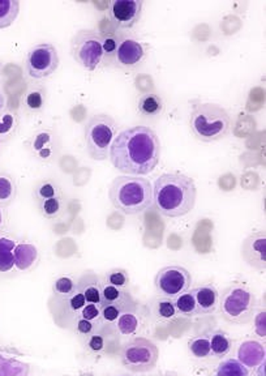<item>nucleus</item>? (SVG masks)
Masks as SVG:
<instances>
[{
  "label": "nucleus",
  "mask_w": 266,
  "mask_h": 376,
  "mask_svg": "<svg viewBox=\"0 0 266 376\" xmlns=\"http://www.w3.org/2000/svg\"><path fill=\"white\" fill-rule=\"evenodd\" d=\"M161 141L152 128L136 125L118 134L109 153L115 169L131 177L154 171L161 159Z\"/></svg>",
  "instance_id": "1"
},
{
  "label": "nucleus",
  "mask_w": 266,
  "mask_h": 376,
  "mask_svg": "<svg viewBox=\"0 0 266 376\" xmlns=\"http://www.w3.org/2000/svg\"><path fill=\"white\" fill-rule=\"evenodd\" d=\"M196 198L195 182L185 174L166 173L154 182L153 204L164 217L187 216L195 208Z\"/></svg>",
  "instance_id": "2"
},
{
  "label": "nucleus",
  "mask_w": 266,
  "mask_h": 376,
  "mask_svg": "<svg viewBox=\"0 0 266 376\" xmlns=\"http://www.w3.org/2000/svg\"><path fill=\"white\" fill-rule=\"evenodd\" d=\"M114 208L125 216L141 214L153 204V186L143 177L115 178L109 189Z\"/></svg>",
  "instance_id": "3"
},
{
  "label": "nucleus",
  "mask_w": 266,
  "mask_h": 376,
  "mask_svg": "<svg viewBox=\"0 0 266 376\" xmlns=\"http://www.w3.org/2000/svg\"><path fill=\"white\" fill-rule=\"evenodd\" d=\"M189 127L197 140L203 143H214L227 136L231 127V119L219 104H198L191 113Z\"/></svg>",
  "instance_id": "4"
},
{
  "label": "nucleus",
  "mask_w": 266,
  "mask_h": 376,
  "mask_svg": "<svg viewBox=\"0 0 266 376\" xmlns=\"http://www.w3.org/2000/svg\"><path fill=\"white\" fill-rule=\"evenodd\" d=\"M224 319L234 324L249 323L256 313L257 301L252 290L240 282L226 289L219 301Z\"/></svg>",
  "instance_id": "5"
},
{
  "label": "nucleus",
  "mask_w": 266,
  "mask_h": 376,
  "mask_svg": "<svg viewBox=\"0 0 266 376\" xmlns=\"http://www.w3.org/2000/svg\"><path fill=\"white\" fill-rule=\"evenodd\" d=\"M118 125L110 115L97 114L86 122L84 130L85 146L89 156L95 161L109 158L110 149L116 137Z\"/></svg>",
  "instance_id": "6"
},
{
  "label": "nucleus",
  "mask_w": 266,
  "mask_h": 376,
  "mask_svg": "<svg viewBox=\"0 0 266 376\" xmlns=\"http://www.w3.org/2000/svg\"><path fill=\"white\" fill-rule=\"evenodd\" d=\"M71 55L75 62L88 71H95L102 63V36L92 29L77 31L71 40Z\"/></svg>",
  "instance_id": "7"
},
{
  "label": "nucleus",
  "mask_w": 266,
  "mask_h": 376,
  "mask_svg": "<svg viewBox=\"0 0 266 376\" xmlns=\"http://www.w3.org/2000/svg\"><path fill=\"white\" fill-rule=\"evenodd\" d=\"M159 352L153 341L136 337L124 345L120 359L125 368L133 373H149L158 362Z\"/></svg>",
  "instance_id": "8"
},
{
  "label": "nucleus",
  "mask_w": 266,
  "mask_h": 376,
  "mask_svg": "<svg viewBox=\"0 0 266 376\" xmlns=\"http://www.w3.org/2000/svg\"><path fill=\"white\" fill-rule=\"evenodd\" d=\"M191 283L192 276L182 265L164 267L154 279V286L159 297L169 299H175L180 294L188 292Z\"/></svg>",
  "instance_id": "9"
},
{
  "label": "nucleus",
  "mask_w": 266,
  "mask_h": 376,
  "mask_svg": "<svg viewBox=\"0 0 266 376\" xmlns=\"http://www.w3.org/2000/svg\"><path fill=\"white\" fill-rule=\"evenodd\" d=\"M59 54L52 43L33 46L26 56V71L31 79L42 80L52 76L59 67Z\"/></svg>",
  "instance_id": "10"
},
{
  "label": "nucleus",
  "mask_w": 266,
  "mask_h": 376,
  "mask_svg": "<svg viewBox=\"0 0 266 376\" xmlns=\"http://www.w3.org/2000/svg\"><path fill=\"white\" fill-rule=\"evenodd\" d=\"M141 0H111L109 3V16L114 25L120 29H131L143 15Z\"/></svg>",
  "instance_id": "11"
},
{
  "label": "nucleus",
  "mask_w": 266,
  "mask_h": 376,
  "mask_svg": "<svg viewBox=\"0 0 266 376\" xmlns=\"http://www.w3.org/2000/svg\"><path fill=\"white\" fill-rule=\"evenodd\" d=\"M242 258L247 264L257 271L266 269V234L265 230L256 231L247 237L242 244Z\"/></svg>",
  "instance_id": "12"
},
{
  "label": "nucleus",
  "mask_w": 266,
  "mask_h": 376,
  "mask_svg": "<svg viewBox=\"0 0 266 376\" xmlns=\"http://www.w3.org/2000/svg\"><path fill=\"white\" fill-rule=\"evenodd\" d=\"M145 58V50L143 45L133 38H124L119 41L118 49L114 54V59L116 64L122 68H134Z\"/></svg>",
  "instance_id": "13"
},
{
  "label": "nucleus",
  "mask_w": 266,
  "mask_h": 376,
  "mask_svg": "<svg viewBox=\"0 0 266 376\" xmlns=\"http://www.w3.org/2000/svg\"><path fill=\"white\" fill-rule=\"evenodd\" d=\"M29 149L37 159L47 162L56 156L59 150V141L50 131H40L31 137Z\"/></svg>",
  "instance_id": "14"
},
{
  "label": "nucleus",
  "mask_w": 266,
  "mask_h": 376,
  "mask_svg": "<svg viewBox=\"0 0 266 376\" xmlns=\"http://www.w3.org/2000/svg\"><path fill=\"white\" fill-rule=\"evenodd\" d=\"M103 282L97 273L85 272L76 281V289L81 292L86 303L97 304L101 307L102 303Z\"/></svg>",
  "instance_id": "15"
},
{
  "label": "nucleus",
  "mask_w": 266,
  "mask_h": 376,
  "mask_svg": "<svg viewBox=\"0 0 266 376\" xmlns=\"http://www.w3.org/2000/svg\"><path fill=\"white\" fill-rule=\"evenodd\" d=\"M106 304L116 307L120 313L136 311V302L130 292H127L125 289L114 288V286L106 285L103 282L101 307L106 306Z\"/></svg>",
  "instance_id": "16"
},
{
  "label": "nucleus",
  "mask_w": 266,
  "mask_h": 376,
  "mask_svg": "<svg viewBox=\"0 0 266 376\" xmlns=\"http://www.w3.org/2000/svg\"><path fill=\"white\" fill-rule=\"evenodd\" d=\"M191 294L195 298L196 306L198 313H214L218 303H219V292L213 283H205L197 286Z\"/></svg>",
  "instance_id": "17"
},
{
  "label": "nucleus",
  "mask_w": 266,
  "mask_h": 376,
  "mask_svg": "<svg viewBox=\"0 0 266 376\" xmlns=\"http://www.w3.org/2000/svg\"><path fill=\"white\" fill-rule=\"evenodd\" d=\"M237 358V361L246 367L256 368L257 366L261 365L265 361V346L253 340L244 341L239 346Z\"/></svg>",
  "instance_id": "18"
},
{
  "label": "nucleus",
  "mask_w": 266,
  "mask_h": 376,
  "mask_svg": "<svg viewBox=\"0 0 266 376\" xmlns=\"http://www.w3.org/2000/svg\"><path fill=\"white\" fill-rule=\"evenodd\" d=\"M164 100L155 93H143L137 101V110L145 118H154L162 114Z\"/></svg>",
  "instance_id": "19"
},
{
  "label": "nucleus",
  "mask_w": 266,
  "mask_h": 376,
  "mask_svg": "<svg viewBox=\"0 0 266 376\" xmlns=\"http://www.w3.org/2000/svg\"><path fill=\"white\" fill-rule=\"evenodd\" d=\"M150 313L154 318L164 322H171L178 316L174 301L164 297H158L154 299L150 306Z\"/></svg>",
  "instance_id": "20"
},
{
  "label": "nucleus",
  "mask_w": 266,
  "mask_h": 376,
  "mask_svg": "<svg viewBox=\"0 0 266 376\" xmlns=\"http://www.w3.org/2000/svg\"><path fill=\"white\" fill-rule=\"evenodd\" d=\"M63 192L61 186L52 179H43L37 183L33 189V198L36 203H41L49 198H62Z\"/></svg>",
  "instance_id": "21"
},
{
  "label": "nucleus",
  "mask_w": 266,
  "mask_h": 376,
  "mask_svg": "<svg viewBox=\"0 0 266 376\" xmlns=\"http://www.w3.org/2000/svg\"><path fill=\"white\" fill-rule=\"evenodd\" d=\"M20 1L17 0H0V29L10 26L19 16Z\"/></svg>",
  "instance_id": "22"
},
{
  "label": "nucleus",
  "mask_w": 266,
  "mask_h": 376,
  "mask_svg": "<svg viewBox=\"0 0 266 376\" xmlns=\"http://www.w3.org/2000/svg\"><path fill=\"white\" fill-rule=\"evenodd\" d=\"M116 323V331L122 336H133L140 328V319L136 311H125L120 313Z\"/></svg>",
  "instance_id": "23"
},
{
  "label": "nucleus",
  "mask_w": 266,
  "mask_h": 376,
  "mask_svg": "<svg viewBox=\"0 0 266 376\" xmlns=\"http://www.w3.org/2000/svg\"><path fill=\"white\" fill-rule=\"evenodd\" d=\"M214 376H249V370L237 359L228 358L217 366Z\"/></svg>",
  "instance_id": "24"
},
{
  "label": "nucleus",
  "mask_w": 266,
  "mask_h": 376,
  "mask_svg": "<svg viewBox=\"0 0 266 376\" xmlns=\"http://www.w3.org/2000/svg\"><path fill=\"white\" fill-rule=\"evenodd\" d=\"M209 341H210L212 355L219 357V358L228 354L233 346L230 337L221 331H215L213 334H209Z\"/></svg>",
  "instance_id": "25"
},
{
  "label": "nucleus",
  "mask_w": 266,
  "mask_h": 376,
  "mask_svg": "<svg viewBox=\"0 0 266 376\" xmlns=\"http://www.w3.org/2000/svg\"><path fill=\"white\" fill-rule=\"evenodd\" d=\"M16 194L17 189L13 178L6 173H0V205L1 207L10 205L16 198Z\"/></svg>",
  "instance_id": "26"
},
{
  "label": "nucleus",
  "mask_w": 266,
  "mask_h": 376,
  "mask_svg": "<svg viewBox=\"0 0 266 376\" xmlns=\"http://www.w3.org/2000/svg\"><path fill=\"white\" fill-rule=\"evenodd\" d=\"M188 349H189V353L197 359L209 358L212 355L209 336L200 334V336H196L194 338H191L188 343Z\"/></svg>",
  "instance_id": "27"
},
{
  "label": "nucleus",
  "mask_w": 266,
  "mask_h": 376,
  "mask_svg": "<svg viewBox=\"0 0 266 376\" xmlns=\"http://www.w3.org/2000/svg\"><path fill=\"white\" fill-rule=\"evenodd\" d=\"M1 362L8 368L0 365V376H28L29 375V365L22 362L13 357H4V361L1 358Z\"/></svg>",
  "instance_id": "28"
},
{
  "label": "nucleus",
  "mask_w": 266,
  "mask_h": 376,
  "mask_svg": "<svg viewBox=\"0 0 266 376\" xmlns=\"http://www.w3.org/2000/svg\"><path fill=\"white\" fill-rule=\"evenodd\" d=\"M174 301L175 308L178 315L183 316H195L198 313L197 306H196L195 298L191 292H183L179 297H176Z\"/></svg>",
  "instance_id": "29"
},
{
  "label": "nucleus",
  "mask_w": 266,
  "mask_h": 376,
  "mask_svg": "<svg viewBox=\"0 0 266 376\" xmlns=\"http://www.w3.org/2000/svg\"><path fill=\"white\" fill-rule=\"evenodd\" d=\"M38 210L45 219H56L63 210L62 198H49L37 204Z\"/></svg>",
  "instance_id": "30"
},
{
  "label": "nucleus",
  "mask_w": 266,
  "mask_h": 376,
  "mask_svg": "<svg viewBox=\"0 0 266 376\" xmlns=\"http://www.w3.org/2000/svg\"><path fill=\"white\" fill-rule=\"evenodd\" d=\"M104 283L114 286V288L125 289L130 283L128 272L122 269V268H114L104 274Z\"/></svg>",
  "instance_id": "31"
},
{
  "label": "nucleus",
  "mask_w": 266,
  "mask_h": 376,
  "mask_svg": "<svg viewBox=\"0 0 266 376\" xmlns=\"http://www.w3.org/2000/svg\"><path fill=\"white\" fill-rule=\"evenodd\" d=\"M76 290V281L68 277V276H62L59 279H56L52 285V292L58 297L62 298H68Z\"/></svg>",
  "instance_id": "32"
},
{
  "label": "nucleus",
  "mask_w": 266,
  "mask_h": 376,
  "mask_svg": "<svg viewBox=\"0 0 266 376\" xmlns=\"http://www.w3.org/2000/svg\"><path fill=\"white\" fill-rule=\"evenodd\" d=\"M46 102V94L41 88H31L25 95V106L31 111H40Z\"/></svg>",
  "instance_id": "33"
},
{
  "label": "nucleus",
  "mask_w": 266,
  "mask_h": 376,
  "mask_svg": "<svg viewBox=\"0 0 266 376\" xmlns=\"http://www.w3.org/2000/svg\"><path fill=\"white\" fill-rule=\"evenodd\" d=\"M80 318L85 319V320H89V322H100L101 320V307L97 306V304H92V303H88L84 308H82L81 313H80Z\"/></svg>",
  "instance_id": "34"
},
{
  "label": "nucleus",
  "mask_w": 266,
  "mask_h": 376,
  "mask_svg": "<svg viewBox=\"0 0 266 376\" xmlns=\"http://www.w3.org/2000/svg\"><path fill=\"white\" fill-rule=\"evenodd\" d=\"M67 299H68V307L71 308L72 313H81L82 308L88 304L85 301V298H84V295L77 289Z\"/></svg>",
  "instance_id": "35"
},
{
  "label": "nucleus",
  "mask_w": 266,
  "mask_h": 376,
  "mask_svg": "<svg viewBox=\"0 0 266 376\" xmlns=\"http://www.w3.org/2000/svg\"><path fill=\"white\" fill-rule=\"evenodd\" d=\"M76 332L82 336V337H91L92 334L97 332V327L89 322V320H85L82 318H79L77 322H76Z\"/></svg>",
  "instance_id": "36"
},
{
  "label": "nucleus",
  "mask_w": 266,
  "mask_h": 376,
  "mask_svg": "<svg viewBox=\"0 0 266 376\" xmlns=\"http://www.w3.org/2000/svg\"><path fill=\"white\" fill-rule=\"evenodd\" d=\"M118 45H119V40H118L115 36H113V34L103 36V55H106V56H114V54H115L116 49H118Z\"/></svg>",
  "instance_id": "37"
},
{
  "label": "nucleus",
  "mask_w": 266,
  "mask_h": 376,
  "mask_svg": "<svg viewBox=\"0 0 266 376\" xmlns=\"http://www.w3.org/2000/svg\"><path fill=\"white\" fill-rule=\"evenodd\" d=\"M104 344H106L104 337H103L102 334H98V332H95L91 337L86 338V346H88V349L92 350L94 353L102 352L103 349H104Z\"/></svg>",
  "instance_id": "38"
},
{
  "label": "nucleus",
  "mask_w": 266,
  "mask_h": 376,
  "mask_svg": "<svg viewBox=\"0 0 266 376\" xmlns=\"http://www.w3.org/2000/svg\"><path fill=\"white\" fill-rule=\"evenodd\" d=\"M120 313H122L114 306L106 304V306L101 307V319L104 323H115L118 320V318L120 316Z\"/></svg>",
  "instance_id": "39"
},
{
  "label": "nucleus",
  "mask_w": 266,
  "mask_h": 376,
  "mask_svg": "<svg viewBox=\"0 0 266 376\" xmlns=\"http://www.w3.org/2000/svg\"><path fill=\"white\" fill-rule=\"evenodd\" d=\"M150 376H179L176 373H171V371H164V373H158L155 375Z\"/></svg>",
  "instance_id": "40"
},
{
  "label": "nucleus",
  "mask_w": 266,
  "mask_h": 376,
  "mask_svg": "<svg viewBox=\"0 0 266 376\" xmlns=\"http://www.w3.org/2000/svg\"><path fill=\"white\" fill-rule=\"evenodd\" d=\"M4 104H6V100H4V95L0 93V111L3 110V107H4Z\"/></svg>",
  "instance_id": "41"
},
{
  "label": "nucleus",
  "mask_w": 266,
  "mask_h": 376,
  "mask_svg": "<svg viewBox=\"0 0 266 376\" xmlns=\"http://www.w3.org/2000/svg\"><path fill=\"white\" fill-rule=\"evenodd\" d=\"M119 376H130V375H119Z\"/></svg>",
  "instance_id": "42"
}]
</instances>
